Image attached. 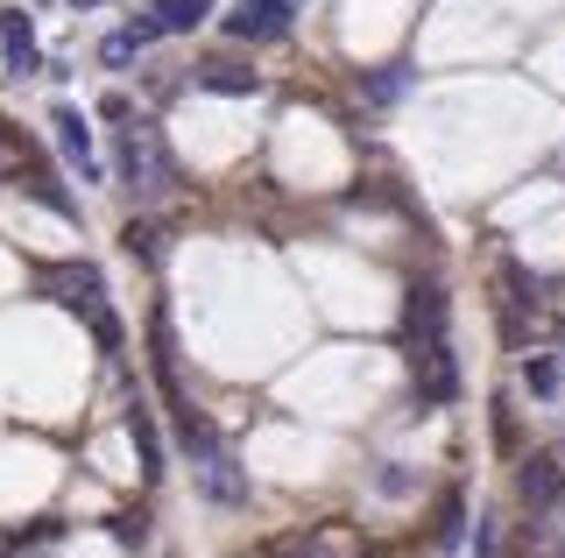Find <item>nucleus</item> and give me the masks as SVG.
Returning <instances> with one entry per match:
<instances>
[{"label": "nucleus", "instance_id": "11", "mask_svg": "<svg viewBox=\"0 0 565 558\" xmlns=\"http://www.w3.org/2000/svg\"><path fill=\"white\" fill-rule=\"evenodd\" d=\"M120 248L141 255V261H163V234H156L149 219H128V226H120Z\"/></svg>", "mask_w": 565, "mask_h": 558}, {"label": "nucleus", "instance_id": "12", "mask_svg": "<svg viewBox=\"0 0 565 558\" xmlns=\"http://www.w3.org/2000/svg\"><path fill=\"white\" fill-rule=\"evenodd\" d=\"M205 93H262V78L255 72H234V64H205Z\"/></svg>", "mask_w": 565, "mask_h": 558}, {"label": "nucleus", "instance_id": "8", "mask_svg": "<svg viewBox=\"0 0 565 558\" xmlns=\"http://www.w3.org/2000/svg\"><path fill=\"white\" fill-rule=\"evenodd\" d=\"M50 128H57V149L85 170V178H93V135H85V120L71 114V107H57V120H50Z\"/></svg>", "mask_w": 565, "mask_h": 558}, {"label": "nucleus", "instance_id": "16", "mask_svg": "<svg viewBox=\"0 0 565 558\" xmlns=\"http://www.w3.org/2000/svg\"><path fill=\"white\" fill-rule=\"evenodd\" d=\"M262 558H318V545H305V537H269Z\"/></svg>", "mask_w": 565, "mask_h": 558}, {"label": "nucleus", "instance_id": "1", "mask_svg": "<svg viewBox=\"0 0 565 558\" xmlns=\"http://www.w3.org/2000/svg\"><path fill=\"white\" fill-rule=\"evenodd\" d=\"M403 361L424 404H452L459 396V361H452V311L438 283H411L403 290Z\"/></svg>", "mask_w": 565, "mask_h": 558}, {"label": "nucleus", "instance_id": "14", "mask_svg": "<svg viewBox=\"0 0 565 558\" xmlns=\"http://www.w3.org/2000/svg\"><path fill=\"white\" fill-rule=\"evenodd\" d=\"M114 545L141 551V545H149V516H114Z\"/></svg>", "mask_w": 565, "mask_h": 558}, {"label": "nucleus", "instance_id": "4", "mask_svg": "<svg viewBox=\"0 0 565 558\" xmlns=\"http://www.w3.org/2000/svg\"><path fill=\"white\" fill-rule=\"evenodd\" d=\"M290 0H241V14L226 29H234L241 43H276V36H290Z\"/></svg>", "mask_w": 565, "mask_h": 558}, {"label": "nucleus", "instance_id": "9", "mask_svg": "<svg viewBox=\"0 0 565 558\" xmlns=\"http://www.w3.org/2000/svg\"><path fill=\"white\" fill-rule=\"evenodd\" d=\"M0 43H8L14 72H35V36H29V14H0Z\"/></svg>", "mask_w": 565, "mask_h": 558}, {"label": "nucleus", "instance_id": "19", "mask_svg": "<svg viewBox=\"0 0 565 558\" xmlns=\"http://www.w3.org/2000/svg\"><path fill=\"white\" fill-rule=\"evenodd\" d=\"M78 8H93V0H78Z\"/></svg>", "mask_w": 565, "mask_h": 558}, {"label": "nucleus", "instance_id": "5", "mask_svg": "<svg viewBox=\"0 0 565 558\" xmlns=\"http://www.w3.org/2000/svg\"><path fill=\"white\" fill-rule=\"evenodd\" d=\"M205 14H212V0H156L149 22H135V36H141V43H156V36H184V29H199Z\"/></svg>", "mask_w": 565, "mask_h": 558}, {"label": "nucleus", "instance_id": "15", "mask_svg": "<svg viewBox=\"0 0 565 558\" xmlns=\"http://www.w3.org/2000/svg\"><path fill=\"white\" fill-rule=\"evenodd\" d=\"M473 558H502V523H494V516L473 523Z\"/></svg>", "mask_w": 565, "mask_h": 558}, {"label": "nucleus", "instance_id": "3", "mask_svg": "<svg viewBox=\"0 0 565 558\" xmlns=\"http://www.w3.org/2000/svg\"><path fill=\"white\" fill-rule=\"evenodd\" d=\"M120 178H128L135 198H163L177 184V163H170L163 135H156L149 120H128V128H120Z\"/></svg>", "mask_w": 565, "mask_h": 558}, {"label": "nucleus", "instance_id": "7", "mask_svg": "<svg viewBox=\"0 0 565 558\" xmlns=\"http://www.w3.org/2000/svg\"><path fill=\"white\" fill-rule=\"evenodd\" d=\"M516 487H523V502H530V509H558V495H565V466L552 460V452H537V460H523Z\"/></svg>", "mask_w": 565, "mask_h": 558}, {"label": "nucleus", "instance_id": "17", "mask_svg": "<svg viewBox=\"0 0 565 558\" xmlns=\"http://www.w3.org/2000/svg\"><path fill=\"white\" fill-rule=\"evenodd\" d=\"M135 50H141V36H135V29H120V36H106V50H99V57H106V64H128Z\"/></svg>", "mask_w": 565, "mask_h": 558}, {"label": "nucleus", "instance_id": "6", "mask_svg": "<svg viewBox=\"0 0 565 558\" xmlns=\"http://www.w3.org/2000/svg\"><path fill=\"white\" fill-rule=\"evenodd\" d=\"M199 481H205V495H212V502H241V495H247V481L234 474V452H226L220 439H205V446H199Z\"/></svg>", "mask_w": 565, "mask_h": 558}, {"label": "nucleus", "instance_id": "13", "mask_svg": "<svg viewBox=\"0 0 565 558\" xmlns=\"http://www.w3.org/2000/svg\"><path fill=\"white\" fill-rule=\"evenodd\" d=\"M523 382H530V389H537V396H558V389H565V368H558L552 354H537V361H530V368H523Z\"/></svg>", "mask_w": 565, "mask_h": 558}, {"label": "nucleus", "instance_id": "2", "mask_svg": "<svg viewBox=\"0 0 565 558\" xmlns=\"http://www.w3.org/2000/svg\"><path fill=\"white\" fill-rule=\"evenodd\" d=\"M43 290H50V298H57L64 311H78V319L93 325V340L106 346V354H120V319L106 311V283H99V269H93V261L50 269V276H43Z\"/></svg>", "mask_w": 565, "mask_h": 558}, {"label": "nucleus", "instance_id": "18", "mask_svg": "<svg viewBox=\"0 0 565 558\" xmlns=\"http://www.w3.org/2000/svg\"><path fill=\"white\" fill-rule=\"evenodd\" d=\"M361 558H382V551H361Z\"/></svg>", "mask_w": 565, "mask_h": 558}, {"label": "nucleus", "instance_id": "10", "mask_svg": "<svg viewBox=\"0 0 565 558\" xmlns=\"http://www.w3.org/2000/svg\"><path fill=\"white\" fill-rule=\"evenodd\" d=\"M128 439L141 446V474L156 481V474H163V452H156V431H149V410H141V404L128 410Z\"/></svg>", "mask_w": 565, "mask_h": 558}]
</instances>
